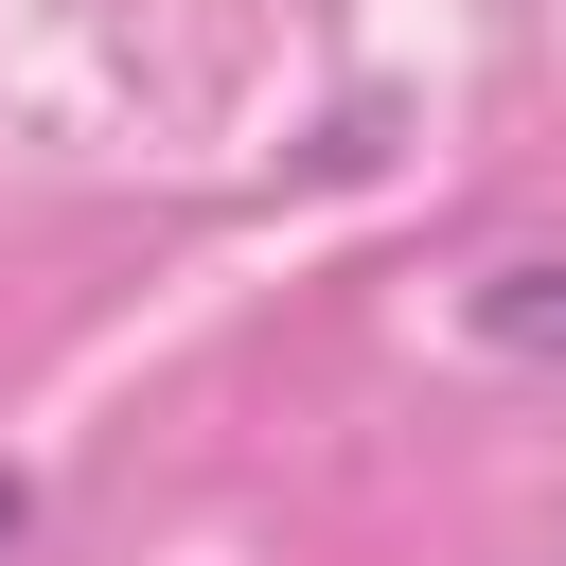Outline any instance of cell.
<instances>
[{
    "mask_svg": "<svg viewBox=\"0 0 566 566\" xmlns=\"http://www.w3.org/2000/svg\"><path fill=\"white\" fill-rule=\"evenodd\" d=\"M460 336H478V354H513V371H566V265H548V248L478 265V283H460Z\"/></svg>",
    "mask_w": 566,
    "mask_h": 566,
    "instance_id": "obj_1",
    "label": "cell"
},
{
    "mask_svg": "<svg viewBox=\"0 0 566 566\" xmlns=\"http://www.w3.org/2000/svg\"><path fill=\"white\" fill-rule=\"evenodd\" d=\"M18 548H35V478L0 460V566H18Z\"/></svg>",
    "mask_w": 566,
    "mask_h": 566,
    "instance_id": "obj_2",
    "label": "cell"
}]
</instances>
